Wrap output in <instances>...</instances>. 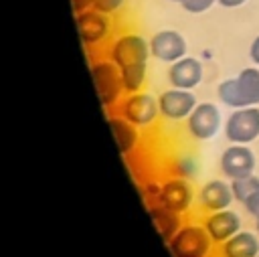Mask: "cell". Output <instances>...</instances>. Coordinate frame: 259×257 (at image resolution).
Masks as SVG:
<instances>
[{
    "label": "cell",
    "mask_w": 259,
    "mask_h": 257,
    "mask_svg": "<svg viewBox=\"0 0 259 257\" xmlns=\"http://www.w3.org/2000/svg\"><path fill=\"white\" fill-rule=\"evenodd\" d=\"M243 206H245V210H247L255 221H259V192H257L255 196H251Z\"/></svg>",
    "instance_id": "23"
},
{
    "label": "cell",
    "mask_w": 259,
    "mask_h": 257,
    "mask_svg": "<svg viewBox=\"0 0 259 257\" xmlns=\"http://www.w3.org/2000/svg\"><path fill=\"white\" fill-rule=\"evenodd\" d=\"M125 2L127 0H93V6L91 8H95L99 12H105L109 16H115V14H119L123 10Z\"/></svg>",
    "instance_id": "21"
},
{
    "label": "cell",
    "mask_w": 259,
    "mask_h": 257,
    "mask_svg": "<svg viewBox=\"0 0 259 257\" xmlns=\"http://www.w3.org/2000/svg\"><path fill=\"white\" fill-rule=\"evenodd\" d=\"M89 73H91V81H93V87H95L101 107L105 111H109V109L115 111L125 95V87H123L121 73H119L117 65L111 59H107L105 55H97L95 59L89 61Z\"/></svg>",
    "instance_id": "2"
},
{
    "label": "cell",
    "mask_w": 259,
    "mask_h": 257,
    "mask_svg": "<svg viewBox=\"0 0 259 257\" xmlns=\"http://www.w3.org/2000/svg\"><path fill=\"white\" fill-rule=\"evenodd\" d=\"M69 2H71L73 14H79V12H83V10H87V8L93 6V0H69Z\"/></svg>",
    "instance_id": "24"
},
{
    "label": "cell",
    "mask_w": 259,
    "mask_h": 257,
    "mask_svg": "<svg viewBox=\"0 0 259 257\" xmlns=\"http://www.w3.org/2000/svg\"><path fill=\"white\" fill-rule=\"evenodd\" d=\"M247 0H219V4L223 6V8H239V6H243Z\"/></svg>",
    "instance_id": "26"
},
{
    "label": "cell",
    "mask_w": 259,
    "mask_h": 257,
    "mask_svg": "<svg viewBox=\"0 0 259 257\" xmlns=\"http://www.w3.org/2000/svg\"><path fill=\"white\" fill-rule=\"evenodd\" d=\"M219 257H257L259 255V235L241 229L237 235L217 245Z\"/></svg>",
    "instance_id": "18"
},
{
    "label": "cell",
    "mask_w": 259,
    "mask_h": 257,
    "mask_svg": "<svg viewBox=\"0 0 259 257\" xmlns=\"http://www.w3.org/2000/svg\"><path fill=\"white\" fill-rule=\"evenodd\" d=\"M105 121H107L109 134H111L113 144H115L117 152L121 154V158H127V156H132V154H136L138 148H140V140H142L140 132H142V130H140L138 125H134L130 119H125V117H123L121 113H117V111L107 113Z\"/></svg>",
    "instance_id": "13"
},
{
    "label": "cell",
    "mask_w": 259,
    "mask_h": 257,
    "mask_svg": "<svg viewBox=\"0 0 259 257\" xmlns=\"http://www.w3.org/2000/svg\"><path fill=\"white\" fill-rule=\"evenodd\" d=\"M231 190H233L235 202L245 204L251 196H255L259 192V176L249 174L243 178H235V180H231Z\"/></svg>",
    "instance_id": "20"
},
{
    "label": "cell",
    "mask_w": 259,
    "mask_h": 257,
    "mask_svg": "<svg viewBox=\"0 0 259 257\" xmlns=\"http://www.w3.org/2000/svg\"><path fill=\"white\" fill-rule=\"evenodd\" d=\"M156 202H160L180 215L190 212V208L196 202L190 180L180 178V176H166L162 180V190H160V196Z\"/></svg>",
    "instance_id": "10"
},
{
    "label": "cell",
    "mask_w": 259,
    "mask_h": 257,
    "mask_svg": "<svg viewBox=\"0 0 259 257\" xmlns=\"http://www.w3.org/2000/svg\"><path fill=\"white\" fill-rule=\"evenodd\" d=\"M223 125L221 109L210 101H198V105L192 109V113L186 117L184 127L190 140L194 142H208L217 136V132Z\"/></svg>",
    "instance_id": "8"
},
{
    "label": "cell",
    "mask_w": 259,
    "mask_h": 257,
    "mask_svg": "<svg viewBox=\"0 0 259 257\" xmlns=\"http://www.w3.org/2000/svg\"><path fill=\"white\" fill-rule=\"evenodd\" d=\"M168 2H176V4H180V6H182V4L186 2V0H168Z\"/></svg>",
    "instance_id": "27"
},
{
    "label": "cell",
    "mask_w": 259,
    "mask_h": 257,
    "mask_svg": "<svg viewBox=\"0 0 259 257\" xmlns=\"http://www.w3.org/2000/svg\"><path fill=\"white\" fill-rule=\"evenodd\" d=\"M146 208H148V215L152 219L154 229L158 231V235L162 237L164 243H168L178 233V229L184 225L180 212H176V210H172L160 202H148Z\"/></svg>",
    "instance_id": "17"
},
{
    "label": "cell",
    "mask_w": 259,
    "mask_h": 257,
    "mask_svg": "<svg viewBox=\"0 0 259 257\" xmlns=\"http://www.w3.org/2000/svg\"><path fill=\"white\" fill-rule=\"evenodd\" d=\"M257 257H259V255H257Z\"/></svg>",
    "instance_id": "29"
},
{
    "label": "cell",
    "mask_w": 259,
    "mask_h": 257,
    "mask_svg": "<svg viewBox=\"0 0 259 257\" xmlns=\"http://www.w3.org/2000/svg\"><path fill=\"white\" fill-rule=\"evenodd\" d=\"M217 97L231 109L259 105V67H243L235 77L221 81Z\"/></svg>",
    "instance_id": "3"
},
{
    "label": "cell",
    "mask_w": 259,
    "mask_h": 257,
    "mask_svg": "<svg viewBox=\"0 0 259 257\" xmlns=\"http://www.w3.org/2000/svg\"><path fill=\"white\" fill-rule=\"evenodd\" d=\"M113 16L99 12L95 8H87L79 14H75V26L77 34L81 38V45L87 51H101L105 49L111 38L115 36Z\"/></svg>",
    "instance_id": "4"
},
{
    "label": "cell",
    "mask_w": 259,
    "mask_h": 257,
    "mask_svg": "<svg viewBox=\"0 0 259 257\" xmlns=\"http://www.w3.org/2000/svg\"><path fill=\"white\" fill-rule=\"evenodd\" d=\"M212 4H219V0H186V2L182 4V8H184L186 12H190V14H202V12H206Z\"/></svg>",
    "instance_id": "22"
},
{
    "label": "cell",
    "mask_w": 259,
    "mask_h": 257,
    "mask_svg": "<svg viewBox=\"0 0 259 257\" xmlns=\"http://www.w3.org/2000/svg\"><path fill=\"white\" fill-rule=\"evenodd\" d=\"M255 233L259 235V221H255Z\"/></svg>",
    "instance_id": "28"
},
{
    "label": "cell",
    "mask_w": 259,
    "mask_h": 257,
    "mask_svg": "<svg viewBox=\"0 0 259 257\" xmlns=\"http://www.w3.org/2000/svg\"><path fill=\"white\" fill-rule=\"evenodd\" d=\"M198 174V160L190 152H178L172 156L168 164V176H180V178H196Z\"/></svg>",
    "instance_id": "19"
},
{
    "label": "cell",
    "mask_w": 259,
    "mask_h": 257,
    "mask_svg": "<svg viewBox=\"0 0 259 257\" xmlns=\"http://www.w3.org/2000/svg\"><path fill=\"white\" fill-rule=\"evenodd\" d=\"M186 49H188L186 38L178 30L164 28V30H158L150 36L152 57L160 63H166V65L176 63L178 59L186 57Z\"/></svg>",
    "instance_id": "12"
},
{
    "label": "cell",
    "mask_w": 259,
    "mask_h": 257,
    "mask_svg": "<svg viewBox=\"0 0 259 257\" xmlns=\"http://www.w3.org/2000/svg\"><path fill=\"white\" fill-rule=\"evenodd\" d=\"M115 111L121 113L125 119H130L140 130H152L158 123V119L162 117L160 107H158V97H154L152 93H148L144 89L125 93Z\"/></svg>",
    "instance_id": "6"
},
{
    "label": "cell",
    "mask_w": 259,
    "mask_h": 257,
    "mask_svg": "<svg viewBox=\"0 0 259 257\" xmlns=\"http://www.w3.org/2000/svg\"><path fill=\"white\" fill-rule=\"evenodd\" d=\"M225 138L231 144H251L259 138V105L239 107L227 115L223 125Z\"/></svg>",
    "instance_id": "7"
},
{
    "label": "cell",
    "mask_w": 259,
    "mask_h": 257,
    "mask_svg": "<svg viewBox=\"0 0 259 257\" xmlns=\"http://www.w3.org/2000/svg\"><path fill=\"white\" fill-rule=\"evenodd\" d=\"M200 223L204 225V229L210 235V239L214 241V245L225 243L227 239H231L233 235H237L243 229V221H241L239 212H235L233 208L206 212Z\"/></svg>",
    "instance_id": "15"
},
{
    "label": "cell",
    "mask_w": 259,
    "mask_h": 257,
    "mask_svg": "<svg viewBox=\"0 0 259 257\" xmlns=\"http://www.w3.org/2000/svg\"><path fill=\"white\" fill-rule=\"evenodd\" d=\"M196 105H198V99L190 89L170 87L158 95L160 115L166 121H186V117L192 113Z\"/></svg>",
    "instance_id": "9"
},
{
    "label": "cell",
    "mask_w": 259,
    "mask_h": 257,
    "mask_svg": "<svg viewBox=\"0 0 259 257\" xmlns=\"http://www.w3.org/2000/svg\"><path fill=\"white\" fill-rule=\"evenodd\" d=\"M168 83L170 87H176V89H194L200 85L202 77H204V69H202V63L196 59V57H182L178 59L176 63H172L168 67Z\"/></svg>",
    "instance_id": "16"
},
{
    "label": "cell",
    "mask_w": 259,
    "mask_h": 257,
    "mask_svg": "<svg viewBox=\"0 0 259 257\" xmlns=\"http://www.w3.org/2000/svg\"><path fill=\"white\" fill-rule=\"evenodd\" d=\"M172 257H212L214 241L202 223H184L166 243Z\"/></svg>",
    "instance_id": "5"
},
{
    "label": "cell",
    "mask_w": 259,
    "mask_h": 257,
    "mask_svg": "<svg viewBox=\"0 0 259 257\" xmlns=\"http://www.w3.org/2000/svg\"><path fill=\"white\" fill-rule=\"evenodd\" d=\"M103 55L117 65L125 93L142 91L146 87L148 61L152 57L150 38H146L144 34H140L138 30H132V28L121 30L103 49Z\"/></svg>",
    "instance_id": "1"
},
{
    "label": "cell",
    "mask_w": 259,
    "mask_h": 257,
    "mask_svg": "<svg viewBox=\"0 0 259 257\" xmlns=\"http://www.w3.org/2000/svg\"><path fill=\"white\" fill-rule=\"evenodd\" d=\"M233 202H235V196L231 190V180L212 178L204 182L196 192V204L204 215L231 208Z\"/></svg>",
    "instance_id": "14"
},
{
    "label": "cell",
    "mask_w": 259,
    "mask_h": 257,
    "mask_svg": "<svg viewBox=\"0 0 259 257\" xmlns=\"http://www.w3.org/2000/svg\"><path fill=\"white\" fill-rule=\"evenodd\" d=\"M249 57H251L253 65L259 67V34L253 38V42H251V47H249Z\"/></svg>",
    "instance_id": "25"
},
{
    "label": "cell",
    "mask_w": 259,
    "mask_h": 257,
    "mask_svg": "<svg viewBox=\"0 0 259 257\" xmlns=\"http://www.w3.org/2000/svg\"><path fill=\"white\" fill-rule=\"evenodd\" d=\"M255 164H257L255 154L247 144H231L229 148L223 150L219 160L221 172L225 174L227 180L255 174Z\"/></svg>",
    "instance_id": "11"
}]
</instances>
